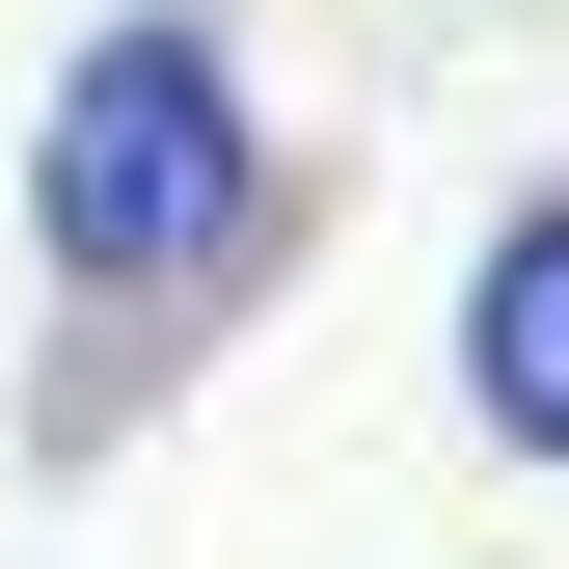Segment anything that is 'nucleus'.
Listing matches in <instances>:
<instances>
[{
    "label": "nucleus",
    "instance_id": "obj_2",
    "mask_svg": "<svg viewBox=\"0 0 569 569\" xmlns=\"http://www.w3.org/2000/svg\"><path fill=\"white\" fill-rule=\"evenodd\" d=\"M461 435L516 461V488H569V163L461 244Z\"/></svg>",
    "mask_w": 569,
    "mask_h": 569
},
{
    "label": "nucleus",
    "instance_id": "obj_1",
    "mask_svg": "<svg viewBox=\"0 0 569 569\" xmlns=\"http://www.w3.org/2000/svg\"><path fill=\"white\" fill-rule=\"evenodd\" d=\"M271 271V82H244V28L218 0H109L82 54H54V109H28V299H54V461L109 435V380H163L190 326H218Z\"/></svg>",
    "mask_w": 569,
    "mask_h": 569
}]
</instances>
